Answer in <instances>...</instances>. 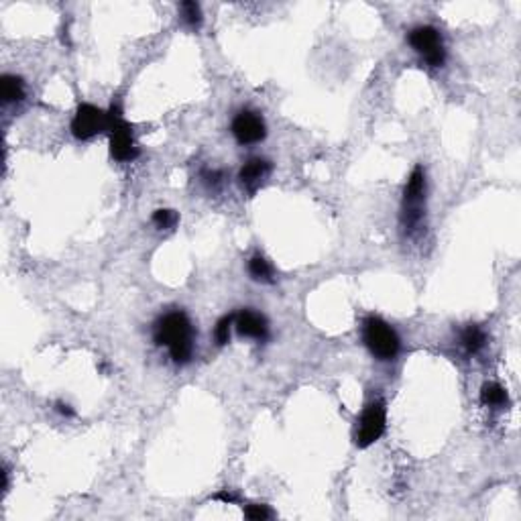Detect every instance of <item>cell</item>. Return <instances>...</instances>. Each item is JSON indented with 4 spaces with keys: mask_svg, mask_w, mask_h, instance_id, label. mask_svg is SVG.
I'll return each instance as SVG.
<instances>
[{
    "mask_svg": "<svg viewBox=\"0 0 521 521\" xmlns=\"http://www.w3.org/2000/svg\"><path fill=\"white\" fill-rule=\"evenodd\" d=\"M108 131H110V155L115 161L120 163H131L141 155V149L136 145L135 135H133V127L122 118V110L120 104L112 102L110 110H108Z\"/></svg>",
    "mask_w": 521,
    "mask_h": 521,
    "instance_id": "3",
    "label": "cell"
},
{
    "mask_svg": "<svg viewBox=\"0 0 521 521\" xmlns=\"http://www.w3.org/2000/svg\"><path fill=\"white\" fill-rule=\"evenodd\" d=\"M363 342L379 361H393L399 354V336L379 316H368L363 322Z\"/></svg>",
    "mask_w": 521,
    "mask_h": 521,
    "instance_id": "2",
    "label": "cell"
},
{
    "mask_svg": "<svg viewBox=\"0 0 521 521\" xmlns=\"http://www.w3.org/2000/svg\"><path fill=\"white\" fill-rule=\"evenodd\" d=\"M271 175V163L267 159H261V157H255V159H249L240 172H238V181L240 186L247 190L249 193H255Z\"/></svg>",
    "mask_w": 521,
    "mask_h": 521,
    "instance_id": "10",
    "label": "cell"
},
{
    "mask_svg": "<svg viewBox=\"0 0 521 521\" xmlns=\"http://www.w3.org/2000/svg\"><path fill=\"white\" fill-rule=\"evenodd\" d=\"M216 499H222L224 503H234V497H232L231 493H226V491L218 493V495H216Z\"/></svg>",
    "mask_w": 521,
    "mask_h": 521,
    "instance_id": "21",
    "label": "cell"
},
{
    "mask_svg": "<svg viewBox=\"0 0 521 521\" xmlns=\"http://www.w3.org/2000/svg\"><path fill=\"white\" fill-rule=\"evenodd\" d=\"M231 131L240 145H255L267 136V127H265L263 116L251 112V110H243L234 116Z\"/></svg>",
    "mask_w": 521,
    "mask_h": 521,
    "instance_id": "8",
    "label": "cell"
},
{
    "mask_svg": "<svg viewBox=\"0 0 521 521\" xmlns=\"http://www.w3.org/2000/svg\"><path fill=\"white\" fill-rule=\"evenodd\" d=\"M387 427V407L381 399H375L367 404L363 409L359 422H356V430H354V444L359 448H368L377 440H381V436L385 434Z\"/></svg>",
    "mask_w": 521,
    "mask_h": 521,
    "instance_id": "5",
    "label": "cell"
},
{
    "mask_svg": "<svg viewBox=\"0 0 521 521\" xmlns=\"http://www.w3.org/2000/svg\"><path fill=\"white\" fill-rule=\"evenodd\" d=\"M245 515L252 521H265L271 517V511L267 509V505H247Z\"/></svg>",
    "mask_w": 521,
    "mask_h": 521,
    "instance_id": "18",
    "label": "cell"
},
{
    "mask_svg": "<svg viewBox=\"0 0 521 521\" xmlns=\"http://www.w3.org/2000/svg\"><path fill=\"white\" fill-rule=\"evenodd\" d=\"M108 112L94 104H79L76 115L72 118V135L77 141H90L100 133L108 131Z\"/></svg>",
    "mask_w": 521,
    "mask_h": 521,
    "instance_id": "7",
    "label": "cell"
},
{
    "mask_svg": "<svg viewBox=\"0 0 521 521\" xmlns=\"http://www.w3.org/2000/svg\"><path fill=\"white\" fill-rule=\"evenodd\" d=\"M204 184L206 186H210V188H218L220 184H222V179H224V174L222 172H218V169H208V172H204Z\"/></svg>",
    "mask_w": 521,
    "mask_h": 521,
    "instance_id": "19",
    "label": "cell"
},
{
    "mask_svg": "<svg viewBox=\"0 0 521 521\" xmlns=\"http://www.w3.org/2000/svg\"><path fill=\"white\" fill-rule=\"evenodd\" d=\"M157 347L169 350L175 365H188L193 356V326L188 314L174 309L163 314L153 326Z\"/></svg>",
    "mask_w": 521,
    "mask_h": 521,
    "instance_id": "1",
    "label": "cell"
},
{
    "mask_svg": "<svg viewBox=\"0 0 521 521\" xmlns=\"http://www.w3.org/2000/svg\"><path fill=\"white\" fill-rule=\"evenodd\" d=\"M249 273L259 283H273L275 281V269L263 255H255L249 261Z\"/></svg>",
    "mask_w": 521,
    "mask_h": 521,
    "instance_id": "13",
    "label": "cell"
},
{
    "mask_svg": "<svg viewBox=\"0 0 521 521\" xmlns=\"http://www.w3.org/2000/svg\"><path fill=\"white\" fill-rule=\"evenodd\" d=\"M153 224L159 229V231H169V229H174L175 224H177V214L174 210H167V208H161V210H155L153 214Z\"/></svg>",
    "mask_w": 521,
    "mask_h": 521,
    "instance_id": "17",
    "label": "cell"
},
{
    "mask_svg": "<svg viewBox=\"0 0 521 521\" xmlns=\"http://www.w3.org/2000/svg\"><path fill=\"white\" fill-rule=\"evenodd\" d=\"M424 202H425V174L424 167H416L409 179H407L406 193H404V214L401 222L407 232L420 229L424 220Z\"/></svg>",
    "mask_w": 521,
    "mask_h": 521,
    "instance_id": "4",
    "label": "cell"
},
{
    "mask_svg": "<svg viewBox=\"0 0 521 521\" xmlns=\"http://www.w3.org/2000/svg\"><path fill=\"white\" fill-rule=\"evenodd\" d=\"M461 345H463L466 354L475 356V354H479V352L484 348V345H487V334L483 332V328L470 324V326H466V328L463 330V334H461Z\"/></svg>",
    "mask_w": 521,
    "mask_h": 521,
    "instance_id": "11",
    "label": "cell"
},
{
    "mask_svg": "<svg viewBox=\"0 0 521 521\" xmlns=\"http://www.w3.org/2000/svg\"><path fill=\"white\" fill-rule=\"evenodd\" d=\"M509 401L507 391L499 383L489 381L481 387V404L487 407H505Z\"/></svg>",
    "mask_w": 521,
    "mask_h": 521,
    "instance_id": "14",
    "label": "cell"
},
{
    "mask_svg": "<svg viewBox=\"0 0 521 521\" xmlns=\"http://www.w3.org/2000/svg\"><path fill=\"white\" fill-rule=\"evenodd\" d=\"M56 411L61 413L63 418H74V416H76V413H74V409L67 406V404H63V401H58V404H56Z\"/></svg>",
    "mask_w": 521,
    "mask_h": 521,
    "instance_id": "20",
    "label": "cell"
},
{
    "mask_svg": "<svg viewBox=\"0 0 521 521\" xmlns=\"http://www.w3.org/2000/svg\"><path fill=\"white\" fill-rule=\"evenodd\" d=\"M234 328L240 336L259 342H265L269 338V324L265 316L255 309H240L238 314H234Z\"/></svg>",
    "mask_w": 521,
    "mask_h": 521,
    "instance_id": "9",
    "label": "cell"
},
{
    "mask_svg": "<svg viewBox=\"0 0 521 521\" xmlns=\"http://www.w3.org/2000/svg\"><path fill=\"white\" fill-rule=\"evenodd\" d=\"M179 8H181V19L186 25H190L192 29H198L202 25V8L198 2H184Z\"/></svg>",
    "mask_w": 521,
    "mask_h": 521,
    "instance_id": "16",
    "label": "cell"
},
{
    "mask_svg": "<svg viewBox=\"0 0 521 521\" xmlns=\"http://www.w3.org/2000/svg\"><path fill=\"white\" fill-rule=\"evenodd\" d=\"M0 94H2V100L4 104H15V102H20L25 98V82L17 76H2L0 79Z\"/></svg>",
    "mask_w": 521,
    "mask_h": 521,
    "instance_id": "12",
    "label": "cell"
},
{
    "mask_svg": "<svg viewBox=\"0 0 521 521\" xmlns=\"http://www.w3.org/2000/svg\"><path fill=\"white\" fill-rule=\"evenodd\" d=\"M409 45L432 65V67H442L446 61V49L440 33L434 27H416L409 31Z\"/></svg>",
    "mask_w": 521,
    "mask_h": 521,
    "instance_id": "6",
    "label": "cell"
},
{
    "mask_svg": "<svg viewBox=\"0 0 521 521\" xmlns=\"http://www.w3.org/2000/svg\"><path fill=\"white\" fill-rule=\"evenodd\" d=\"M234 326V316H224L218 320L216 328H214V338H216V345L218 347H224L231 342V330Z\"/></svg>",
    "mask_w": 521,
    "mask_h": 521,
    "instance_id": "15",
    "label": "cell"
}]
</instances>
